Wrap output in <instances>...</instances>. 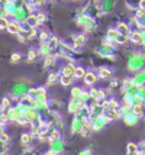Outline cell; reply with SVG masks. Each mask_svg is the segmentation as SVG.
<instances>
[{
	"label": "cell",
	"mask_w": 145,
	"mask_h": 155,
	"mask_svg": "<svg viewBox=\"0 0 145 155\" xmlns=\"http://www.w3.org/2000/svg\"><path fill=\"white\" fill-rule=\"evenodd\" d=\"M145 65V55L144 54H137L135 57H132L129 62H128V68L131 71H135V73H139Z\"/></svg>",
	"instance_id": "obj_1"
},
{
	"label": "cell",
	"mask_w": 145,
	"mask_h": 155,
	"mask_svg": "<svg viewBox=\"0 0 145 155\" xmlns=\"http://www.w3.org/2000/svg\"><path fill=\"white\" fill-rule=\"evenodd\" d=\"M103 117H106L107 120H116L120 117V113H119V109H104L103 112Z\"/></svg>",
	"instance_id": "obj_2"
},
{
	"label": "cell",
	"mask_w": 145,
	"mask_h": 155,
	"mask_svg": "<svg viewBox=\"0 0 145 155\" xmlns=\"http://www.w3.org/2000/svg\"><path fill=\"white\" fill-rule=\"evenodd\" d=\"M129 41L132 44H137V45H144V34L142 32H131L129 35Z\"/></svg>",
	"instance_id": "obj_3"
},
{
	"label": "cell",
	"mask_w": 145,
	"mask_h": 155,
	"mask_svg": "<svg viewBox=\"0 0 145 155\" xmlns=\"http://www.w3.org/2000/svg\"><path fill=\"white\" fill-rule=\"evenodd\" d=\"M7 31H9L10 34H13V35H19V34L22 32L21 23H19L18 20H13V22H10V23H9V28H7Z\"/></svg>",
	"instance_id": "obj_4"
},
{
	"label": "cell",
	"mask_w": 145,
	"mask_h": 155,
	"mask_svg": "<svg viewBox=\"0 0 145 155\" xmlns=\"http://www.w3.org/2000/svg\"><path fill=\"white\" fill-rule=\"evenodd\" d=\"M81 135L83 136H90V134L91 132H94V129H93V123H91V120H87L83 123V126H81Z\"/></svg>",
	"instance_id": "obj_5"
},
{
	"label": "cell",
	"mask_w": 145,
	"mask_h": 155,
	"mask_svg": "<svg viewBox=\"0 0 145 155\" xmlns=\"http://www.w3.org/2000/svg\"><path fill=\"white\" fill-rule=\"evenodd\" d=\"M138 116L135 115L133 112H131V113H128L126 116H124V120L126 125H129V126H133V125H137L138 123Z\"/></svg>",
	"instance_id": "obj_6"
},
{
	"label": "cell",
	"mask_w": 145,
	"mask_h": 155,
	"mask_svg": "<svg viewBox=\"0 0 145 155\" xmlns=\"http://www.w3.org/2000/svg\"><path fill=\"white\" fill-rule=\"evenodd\" d=\"M116 31L119 32L120 35H124V36H129L131 35V29H129V25L128 23H124V22H120L119 25H117Z\"/></svg>",
	"instance_id": "obj_7"
},
{
	"label": "cell",
	"mask_w": 145,
	"mask_h": 155,
	"mask_svg": "<svg viewBox=\"0 0 145 155\" xmlns=\"http://www.w3.org/2000/svg\"><path fill=\"white\" fill-rule=\"evenodd\" d=\"M97 81V74H94L93 71H89L87 74L84 75V83L87 84V86H91V84H94Z\"/></svg>",
	"instance_id": "obj_8"
},
{
	"label": "cell",
	"mask_w": 145,
	"mask_h": 155,
	"mask_svg": "<svg viewBox=\"0 0 145 155\" xmlns=\"http://www.w3.org/2000/svg\"><path fill=\"white\" fill-rule=\"evenodd\" d=\"M26 23L29 25L31 29H34V28H36L41 22H39V19H38V16H35V15H29L28 18H26Z\"/></svg>",
	"instance_id": "obj_9"
},
{
	"label": "cell",
	"mask_w": 145,
	"mask_h": 155,
	"mask_svg": "<svg viewBox=\"0 0 145 155\" xmlns=\"http://www.w3.org/2000/svg\"><path fill=\"white\" fill-rule=\"evenodd\" d=\"M133 87H135V84H133V80H132V78H126V80H124V83H122V91H125V93H128V91L132 90Z\"/></svg>",
	"instance_id": "obj_10"
},
{
	"label": "cell",
	"mask_w": 145,
	"mask_h": 155,
	"mask_svg": "<svg viewBox=\"0 0 145 155\" xmlns=\"http://www.w3.org/2000/svg\"><path fill=\"white\" fill-rule=\"evenodd\" d=\"M144 109H145L144 103H137V104H133V106H132V112L138 116V117H141V116L144 115Z\"/></svg>",
	"instance_id": "obj_11"
},
{
	"label": "cell",
	"mask_w": 145,
	"mask_h": 155,
	"mask_svg": "<svg viewBox=\"0 0 145 155\" xmlns=\"http://www.w3.org/2000/svg\"><path fill=\"white\" fill-rule=\"evenodd\" d=\"M84 44H86V36H84V35H77V36H74V49L81 48Z\"/></svg>",
	"instance_id": "obj_12"
},
{
	"label": "cell",
	"mask_w": 145,
	"mask_h": 155,
	"mask_svg": "<svg viewBox=\"0 0 145 155\" xmlns=\"http://www.w3.org/2000/svg\"><path fill=\"white\" fill-rule=\"evenodd\" d=\"M74 73H76V67H74V65H71V64H68V65H65V67L62 68V75L74 77ZM74 78H76V77H74Z\"/></svg>",
	"instance_id": "obj_13"
},
{
	"label": "cell",
	"mask_w": 145,
	"mask_h": 155,
	"mask_svg": "<svg viewBox=\"0 0 145 155\" xmlns=\"http://www.w3.org/2000/svg\"><path fill=\"white\" fill-rule=\"evenodd\" d=\"M126 151H128V154H138L139 152V145L138 143H135V142H129L128 147H126Z\"/></svg>",
	"instance_id": "obj_14"
},
{
	"label": "cell",
	"mask_w": 145,
	"mask_h": 155,
	"mask_svg": "<svg viewBox=\"0 0 145 155\" xmlns=\"http://www.w3.org/2000/svg\"><path fill=\"white\" fill-rule=\"evenodd\" d=\"M110 74H112L110 68H107V67L99 68V77H100V78H107V77H110Z\"/></svg>",
	"instance_id": "obj_15"
},
{
	"label": "cell",
	"mask_w": 145,
	"mask_h": 155,
	"mask_svg": "<svg viewBox=\"0 0 145 155\" xmlns=\"http://www.w3.org/2000/svg\"><path fill=\"white\" fill-rule=\"evenodd\" d=\"M117 36H119V32H117L116 29H109V31H107V34H106V38H107V39L115 41V42H116Z\"/></svg>",
	"instance_id": "obj_16"
},
{
	"label": "cell",
	"mask_w": 145,
	"mask_h": 155,
	"mask_svg": "<svg viewBox=\"0 0 145 155\" xmlns=\"http://www.w3.org/2000/svg\"><path fill=\"white\" fill-rule=\"evenodd\" d=\"M62 86H71L73 83H74V77H68V75H61V78H60Z\"/></svg>",
	"instance_id": "obj_17"
},
{
	"label": "cell",
	"mask_w": 145,
	"mask_h": 155,
	"mask_svg": "<svg viewBox=\"0 0 145 155\" xmlns=\"http://www.w3.org/2000/svg\"><path fill=\"white\" fill-rule=\"evenodd\" d=\"M58 45H60V39H58L57 36H52V38H51V41H49V42H48V47H49V49L52 51V49H55V48L58 47Z\"/></svg>",
	"instance_id": "obj_18"
},
{
	"label": "cell",
	"mask_w": 145,
	"mask_h": 155,
	"mask_svg": "<svg viewBox=\"0 0 145 155\" xmlns=\"http://www.w3.org/2000/svg\"><path fill=\"white\" fill-rule=\"evenodd\" d=\"M87 74L86 70L83 67H76V73H74V77L76 78H84V75Z\"/></svg>",
	"instance_id": "obj_19"
},
{
	"label": "cell",
	"mask_w": 145,
	"mask_h": 155,
	"mask_svg": "<svg viewBox=\"0 0 145 155\" xmlns=\"http://www.w3.org/2000/svg\"><path fill=\"white\" fill-rule=\"evenodd\" d=\"M39 38H41V41H42V44H48L49 41H51V35L47 32V31H44V32H41V35H39Z\"/></svg>",
	"instance_id": "obj_20"
},
{
	"label": "cell",
	"mask_w": 145,
	"mask_h": 155,
	"mask_svg": "<svg viewBox=\"0 0 145 155\" xmlns=\"http://www.w3.org/2000/svg\"><path fill=\"white\" fill-rule=\"evenodd\" d=\"M31 141H32V134H23V135L21 136V142L23 143V145L31 143Z\"/></svg>",
	"instance_id": "obj_21"
},
{
	"label": "cell",
	"mask_w": 145,
	"mask_h": 155,
	"mask_svg": "<svg viewBox=\"0 0 145 155\" xmlns=\"http://www.w3.org/2000/svg\"><path fill=\"white\" fill-rule=\"evenodd\" d=\"M54 62H55V57H54V55H49V57H47V60H45L44 67H51Z\"/></svg>",
	"instance_id": "obj_22"
},
{
	"label": "cell",
	"mask_w": 145,
	"mask_h": 155,
	"mask_svg": "<svg viewBox=\"0 0 145 155\" xmlns=\"http://www.w3.org/2000/svg\"><path fill=\"white\" fill-rule=\"evenodd\" d=\"M60 109V103L58 101H49V112H57Z\"/></svg>",
	"instance_id": "obj_23"
},
{
	"label": "cell",
	"mask_w": 145,
	"mask_h": 155,
	"mask_svg": "<svg viewBox=\"0 0 145 155\" xmlns=\"http://www.w3.org/2000/svg\"><path fill=\"white\" fill-rule=\"evenodd\" d=\"M81 93H83V90L78 87H74L73 88V91H71V94H73V99H77V97H80L81 96Z\"/></svg>",
	"instance_id": "obj_24"
},
{
	"label": "cell",
	"mask_w": 145,
	"mask_h": 155,
	"mask_svg": "<svg viewBox=\"0 0 145 155\" xmlns=\"http://www.w3.org/2000/svg\"><path fill=\"white\" fill-rule=\"evenodd\" d=\"M7 107H10V99L5 97L3 101H2V110H7Z\"/></svg>",
	"instance_id": "obj_25"
},
{
	"label": "cell",
	"mask_w": 145,
	"mask_h": 155,
	"mask_svg": "<svg viewBox=\"0 0 145 155\" xmlns=\"http://www.w3.org/2000/svg\"><path fill=\"white\" fill-rule=\"evenodd\" d=\"M36 55H38V52H36V49H31L28 54V60L29 61H34L35 58H36Z\"/></svg>",
	"instance_id": "obj_26"
},
{
	"label": "cell",
	"mask_w": 145,
	"mask_h": 155,
	"mask_svg": "<svg viewBox=\"0 0 145 155\" xmlns=\"http://www.w3.org/2000/svg\"><path fill=\"white\" fill-rule=\"evenodd\" d=\"M9 23H10V22H7L6 18H2V20H0V26H2V29H7V28H9Z\"/></svg>",
	"instance_id": "obj_27"
},
{
	"label": "cell",
	"mask_w": 145,
	"mask_h": 155,
	"mask_svg": "<svg viewBox=\"0 0 145 155\" xmlns=\"http://www.w3.org/2000/svg\"><path fill=\"white\" fill-rule=\"evenodd\" d=\"M0 141H2V143H7V142H9V136H7L6 132H2V136H0Z\"/></svg>",
	"instance_id": "obj_28"
},
{
	"label": "cell",
	"mask_w": 145,
	"mask_h": 155,
	"mask_svg": "<svg viewBox=\"0 0 145 155\" xmlns=\"http://www.w3.org/2000/svg\"><path fill=\"white\" fill-rule=\"evenodd\" d=\"M58 80V74H55V73H52V74L49 75V78H48V83H54V81Z\"/></svg>",
	"instance_id": "obj_29"
},
{
	"label": "cell",
	"mask_w": 145,
	"mask_h": 155,
	"mask_svg": "<svg viewBox=\"0 0 145 155\" xmlns=\"http://www.w3.org/2000/svg\"><path fill=\"white\" fill-rule=\"evenodd\" d=\"M36 16H38L39 22H45V20H47V16H45V13H44V12H39V13L36 15Z\"/></svg>",
	"instance_id": "obj_30"
},
{
	"label": "cell",
	"mask_w": 145,
	"mask_h": 155,
	"mask_svg": "<svg viewBox=\"0 0 145 155\" xmlns=\"http://www.w3.org/2000/svg\"><path fill=\"white\" fill-rule=\"evenodd\" d=\"M10 60H12V62H16V61L21 60V55H19V54H13L12 57H10Z\"/></svg>",
	"instance_id": "obj_31"
},
{
	"label": "cell",
	"mask_w": 145,
	"mask_h": 155,
	"mask_svg": "<svg viewBox=\"0 0 145 155\" xmlns=\"http://www.w3.org/2000/svg\"><path fill=\"white\" fill-rule=\"evenodd\" d=\"M117 84H119V81H117V80H113V81L110 83V88H112V90H113V88H116Z\"/></svg>",
	"instance_id": "obj_32"
},
{
	"label": "cell",
	"mask_w": 145,
	"mask_h": 155,
	"mask_svg": "<svg viewBox=\"0 0 145 155\" xmlns=\"http://www.w3.org/2000/svg\"><path fill=\"white\" fill-rule=\"evenodd\" d=\"M22 155H35V151H34V149H26V151H25Z\"/></svg>",
	"instance_id": "obj_33"
},
{
	"label": "cell",
	"mask_w": 145,
	"mask_h": 155,
	"mask_svg": "<svg viewBox=\"0 0 145 155\" xmlns=\"http://www.w3.org/2000/svg\"><path fill=\"white\" fill-rule=\"evenodd\" d=\"M6 149H7V143H2V155L6 154Z\"/></svg>",
	"instance_id": "obj_34"
},
{
	"label": "cell",
	"mask_w": 145,
	"mask_h": 155,
	"mask_svg": "<svg viewBox=\"0 0 145 155\" xmlns=\"http://www.w3.org/2000/svg\"><path fill=\"white\" fill-rule=\"evenodd\" d=\"M139 7L145 10V0H141V2H139Z\"/></svg>",
	"instance_id": "obj_35"
},
{
	"label": "cell",
	"mask_w": 145,
	"mask_h": 155,
	"mask_svg": "<svg viewBox=\"0 0 145 155\" xmlns=\"http://www.w3.org/2000/svg\"><path fill=\"white\" fill-rule=\"evenodd\" d=\"M81 155H91V154H90V151H84V152H81Z\"/></svg>",
	"instance_id": "obj_36"
},
{
	"label": "cell",
	"mask_w": 145,
	"mask_h": 155,
	"mask_svg": "<svg viewBox=\"0 0 145 155\" xmlns=\"http://www.w3.org/2000/svg\"><path fill=\"white\" fill-rule=\"evenodd\" d=\"M45 155H55V154H54V152H52V151H49L48 154H45Z\"/></svg>",
	"instance_id": "obj_37"
},
{
	"label": "cell",
	"mask_w": 145,
	"mask_h": 155,
	"mask_svg": "<svg viewBox=\"0 0 145 155\" xmlns=\"http://www.w3.org/2000/svg\"><path fill=\"white\" fill-rule=\"evenodd\" d=\"M128 155H139V152H138V154H128Z\"/></svg>",
	"instance_id": "obj_38"
},
{
	"label": "cell",
	"mask_w": 145,
	"mask_h": 155,
	"mask_svg": "<svg viewBox=\"0 0 145 155\" xmlns=\"http://www.w3.org/2000/svg\"><path fill=\"white\" fill-rule=\"evenodd\" d=\"M144 45H145V34H144Z\"/></svg>",
	"instance_id": "obj_39"
}]
</instances>
